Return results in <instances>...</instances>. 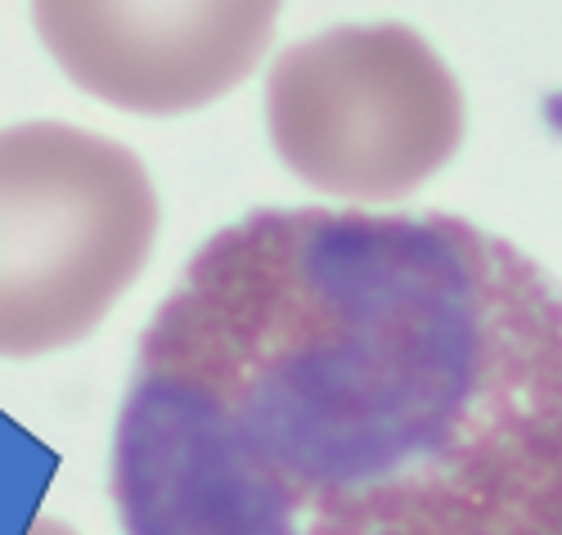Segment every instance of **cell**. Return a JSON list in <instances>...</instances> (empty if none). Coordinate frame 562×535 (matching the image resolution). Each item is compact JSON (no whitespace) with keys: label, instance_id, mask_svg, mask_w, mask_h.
Returning a JSON list of instances; mask_svg holds the SVG:
<instances>
[{"label":"cell","instance_id":"cell-1","mask_svg":"<svg viewBox=\"0 0 562 535\" xmlns=\"http://www.w3.org/2000/svg\"><path fill=\"white\" fill-rule=\"evenodd\" d=\"M126 535H562V283L473 221L257 208L113 432Z\"/></svg>","mask_w":562,"mask_h":535},{"label":"cell","instance_id":"cell-2","mask_svg":"<svg viewBox=\"0 0 562 535\" xmlns=\"http://www.w3.org/2000/svg\"><path fill=\"white\" fill-rule=\"evenodd\" d=\"M158 238L149 171L68 122L0 131V356L72 347L139 279Z\"/></svg>","mask_w":562,"mask_h":535},{"label":"cell","instance_id":"cell-3","mask_svg":"<svg viewBox=\"0 0 562 535\" xmlns=\"http://www.w3.org/2000/svg\"><path fill=\"white\" fill-rule=\"evenodd\" d=\"M266 126L302 185L347 203H396L454 158L463 94L418 32L347 23L274 59Z\"/></svg>","mask_w":562,"mask_h":535},{"label":"cell","instance_id":"cell-4","mask_svg":"<svg viewBox=\"0 0 562 535\" xmlns=\"http://www.w3.org/2000/svg\"><path fill=\"white\" fill-rule=\"evenodd\" d=\"M55 64L95 100L171 118L239 86L274 36V5H32Z\"/></svg>","mask_w":562,"mask_h":535},{"label":"cell","instance_id":"cell-5","mask_svg":"<svg viewBox=\"0 0 562 535\" xmlns=\"http://www.w3.org/2000/svg\"><path fill=\"white\" fill-rule=\"evenodd\" d=\"M19 535H77L68 522H59V517H32Z\"/></svg>","mask_w":562,"mask_h":535}]
</instances>
